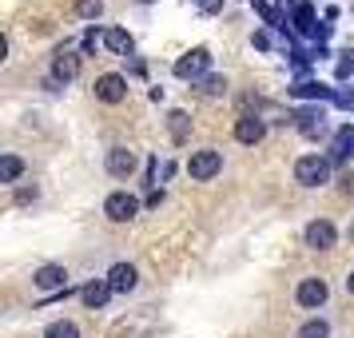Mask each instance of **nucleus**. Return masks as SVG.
I'll return each instance as SVG.
<instances>
[{
	"label": "nucleus",
	"instance_id": "a211bd4d",
	"mask_svg": "<svg viewBox=\"0 0 354 338\" xmlns=\"http://www.w3.org/2000/svg\"><path fill=\"white\" fill-rule=\"evenodd\" d=\"M20 176H24V160L20 156H4L0 160V183H17Z\"/></svg>",
	"mask_w": 354,
	"mask_h": 338
},
{
	"label": "nucleus",
	"instance_id": "f8f14e48",
	"mask_svg": "<svg viewBox=\"0 0 354 338\" xmlns=\"http://www.w3.org/2000/svg\"><path fill=\"white\" fill-rule=\"evenodd\" d=\"M354 160V128L351 124H342L335 131V144H330V163H346Z\"/></svg>",
	"mask_w": 354,
	"mask_h": 338
},
{
	"label": "nucleus",
	"instance_id": "cd10ccee",
	"mask_svg": "<svg viewBox=\"0 0 354 338\" xmlns=\"http://www.w3.org/2000/svg\"><path fill=\"white\" fill-rule=\"evenodd\" d=\"M255 48H271V36H267V32H255Z\"/></svg>",
	"mask_w": 354,
	"mask_h": 338
},
{
	"label": "nucleus",
	"instance_id": "aec40b11",
	"mask_svg": "<svg viewBox=\"0 0 354 338\" xmlns=\"http://www.w3.org/2000/svg\"><path fill=\"white\" fill-rule=\"evenodd\" d=\"M299 131H303V135H319L322 131V112H315V108L299 112Z\"/></svg>",
	"mask_w": 354,
	"mask_h": 338
},
{
	"label": "nucleus",
	"instance_id": "dca6fc26",
	"mask_svg": "<svg viewBox=\"0 0 354 338\" xmlns=\"http://www.w3.org/2000/svg\"><path fill=\"white\" fill-rule=\"evenodd\" d=\"M104 44H108L115 56H131V48H136L131 32H124V28H108V32H104Z\"/></svg>",
	"mask_w": 354,
	"mask_h": 338
},
{
	"label": "nucleus",
	"instance_id": "423d86ee",
	"mask_svg": "<svg viewBox=\"0 0 354 338\" xmlns=\"http://www.w3.org/2000/svg\"><path fill=\"white\" fill-rule=\"evenodd\" d=\"M96 100H104V104H124L128 100V80L120 72H104L96 80Z\"/></svg>",
	"mask_w": 354,
	"mask_h": 338
},
{
	"label": "nucleus",
	"instance_id": "9d476101",
	"mask_svg": "<svg viewBox=\"0 0 354 338\" xmlns=\"http://www.w3.org/2000/svg\"><path fill=\"white\" fill-rule=\"evenodd\" d=\"M290 20H295V28H299L303 36H319V40H322V36L330 32L326 24H319V20H315V8H310L306 0H299V4H295V17H290Z\"/></svg>",
	"mask_w": 354,
	"mask_h": 338
},
{
	"label": "nucleus",
	"instance_id": "6ab92c4d",
	"mask_svg": "<svg viewBox=\"0 0 354 338\" xmlns=\"http://www.w3.org/2000/svg\"><path fill=\"white\" fill-rule=\"evenodd\" d=\"M167 131H171V140H176V144H183V140H187V131H192L187 112H171V115H167Z\"/></svg>",
	"mask_w": 354,
	"mask_h": 338
},
{
	"label": "nucleus",
	"instance_id": "5701e85b",
	"mask_svg": "<svg viewBox=\"0 0 354 338\" xmlns=\"http://www.w3.org/2000/svg\"><path fill=\"white\" fill-rule=\"evenodd\" d=\"M76 12H80L84 20H96L100 12H104V0H76Z\"/></svg>",
	"mask_w": 354,
	"mask_h": 338
},
{
	"label": "nucleus",
	"instance_id": "b1692460",
	"mask_svg": "<svg viewBox=\"0 0 354 338\" xmlns=\"http://www.w3.org/2000/svg\"><path fill=\"white\" fill-rule=\"evenodd\" d=\"M354 72V52H342V60H338V80H346Z\"/></svg>",
	"mask_w": 354,
	"mask_h": 338
},
{
	"label": "nucleus",
	"instance_id": "2eb2a0df",
	"mask_svg": "<svg viewBox=\"0 0 354 338\" xmlns=\"http://www.w3.org/2000/svg\"><path fill=\"white\" fill-rule=\"evenodd\" d=\"M115 290H112V283L108 279H96V283H88V287L80 290V299H84V306H92V310H100V306L112 299Z\"/></svg>",
	"mask_w": 354,
	"mask_h": 338
},
{
	"label": "nucleus",
	"instance_id": "0eeeda50",
	"mask_svg": "<svg viewBox=\"0 0 354 338\" xmlns=\"http://www.w3.org/2000/svg\"><path fill=\"white\" fill-rule=\"evenodd\" d=\"M338 239V231L330 219H315V223H306V247H315V251H330Z\"/></svg>",
	"mask_w": 354,
	"mask_h": 338
},
{
	"label": "nucleus",
	"instance_id": "412c9836",
	"mask_svg": "<svg viewBox=\"0 0 354 338\" xmlns=\"http://www.w3.org/2000/svg\"><path fill=\"white\" fill-rule=\"evenodd\" d=\"M299 338H330V322L326 319H310L299 326Z\"/></svg>",
	"mask_w": 354,
	"mask_h": 338
},
{
	"label": "nucleus",
	"instance_id": "bb28decb",
	"mask_svg": "<svg viewBox=\"0 0 354 338\" xmlns=\"http://www.w3.org/2000/svg\"><path fill=\"white\" fill-rule=\"evenodd\" d=\"M96 44H100V32H96V28H92V32H88V36H84V48H88V52H92V48H96Z\"/></svg>",
	"mask_w": 354,
	"mask_h": 338
},
{
	"label": "nucleus",
	"instance_id": "4be33fe9",
	"mask_svg": "<svg viewBox=\"0 0 354 338\" xmlns=\"http://www.w3.org/2000/svg\"><path fill=\"white\" fill-rule=\"evenodd\" d=\"M44 338H80V330H76V322H48V330H44Z\"/></svg>",
	"mask_w": 354,
	"mask_h": 338
},
{
	"label": "nucleus",
	"instance_id": "ddd939ff",
	"mask_svg": "<svg viewBox=\"0 0 354 338\" xmlns=\"http://www.w3.org/2000/svg\"><path fill=\"white\" fill-rule=\"evenodd\" d=\"M131 171H136V156H131L128 147H112V151H108V176L128 179Z\"/></svg>",
	"mask_w": 354,
	"mask_h": 338
},
{
	"label": "nucleus",
	"instance_id": "393cba45",
	"mask_svg": "<svg viewBox=\"0 0 354 338\" xmlns=\"http://www.w3.org/2000/svg\"><path fill=\"white\" fill-rule=\"evenodd\" d=\"M223 88H227V80H223V76H207V80H203V92H211V96H219Z\"/></svg>",
	"mask_w": 354,
	"mask_h": 338
},
{
	"label": "nucleus",
	"instance_id": "c756f323",
	"mask_svg": "<svg viewBox=\"0 0 354 338\" xmlns=\"http://www.w3.org/2000/svg\"><path fill=\"white\" fill-rule=\"evenodd\" d=\"M259 4H263V0H259Z\"/></svg>",
	"mask_w": 354,
	"mask_h": 338
},
{
	"label": "nucleus",
	"instance_id": "1a4fd4ad",
	"mask_svg": "<svg viewBox=\"0 0 354 338\" xmlns=\"http://www.w3.org/2000/svg\"><path fill=\"white\" fill-rule=\"evenodd\" d=\"M263 135H267V124H263L259 115H239V120H235V140H239V144L255 147V144H263Z\"/></svg>",
	"mask_w": 354,
	"mask_h": 338
},
{
	"label": "nucleus",
	"instance_id": "7ed1b4c3",
	"mask_svg": "<svg viewBox=\"0 0 354 338\" xmlns=\"http://www.w3.org/2000/svg\"><path fill=\"white\" fill-rule=\"evenodd\" d=\"M104 215H108L112 223H128V219L140 215V199L128 195V191H112L108 199H104Z\"/></svg>",
	"mask_w": 354,
	"mask_h": 338
},
{
	"label": "nucleus",
	"instance_id": "f03ea898",
	"mask_svg": "<svg viewBox=\"0 0 354 338\" xmlns=\"http://www.w3.org/2000/svg\"><path fill=\"white\" fill-rule=\"evenodd\" d=\"M223 171V156L215 151V147H203V151H192V160H187V176L195 183H203V179H215Z\"/></svg>",
	"mask_w": 354,
	"mask_h": 338
},
{
	"label": "nucleus",
	"instance_id": "6e6552de",
	"mask_svg": "<svg viewBox=\"0 0 354 338\" xmlns=\"http://www.w3.org/2000/svg\"><path fill=\"white\" fill-rule=\"evenodd\" d=\"M32 287L36 290H68V271L60 263H44V267L32 274Z\"/></svg>",
	"mask_w": 354,
	"mask_h": 338
},
{
	"label": "nucleus",
	"instance_id": "4468645a",
	"mask_svg": "<svg viewBox=\"0 0 354 338\" xmlns=\"http://www.w3.org/2000/svg\"><path fill=\"white\" fill-rule=\"evenodd\" d=\"M80 76V56H72V52H56V60H52V80H76Z\"/></svg>",
	"mask_w": 354,
	"mask_h": 338
},
{
	"label": "nucleus",
	"instance_id": "c85d7f7f",
	"mask_svg": "<svg viewBox=\"0 0 354 338\" xmlns=\"http://www.w3.org/2000/svg\"><path fill=\"white\" fill-rule=\"evenodd\" d=\"M346 290H351V294H354V271H351V279H346Z\"/></svg>",
	"mask_w": 354,
	"mask_h": 338
},
{
	"label": "nucleus",
	"instance_id": "39448f33",
	"mask_svg": "<svg viewBox=\"0 0 354 338\" xmlns=\"http://www.w3.org/2000/svg\"><path fill=\"white\" fill-rule=\"evenodd\" d=\"M295 299H299V306H306V310H319V306L330 299V287H326V279H303L299 290H295Z\"/></svg>",
	"mask_w": 354,
	"mask_h": 338
},
{
	"label": "nucleus",
	"instance_id": "9b49d317",
	"mask_svg": "<svg viewBox=\"0 0 354 338\" xmlns=\"http://www.w3.org/2000/svg\"><path fill=\"white\" fill-rule=\"evenodd\" d=\"M108 283H112L115 294H128V290H136V283H140V271H136L131 263H115L112 271H108Z\"/></svg>",
	"mask_w": 354,
	"mask_h": 338
},
{
	"label": "nucleus",
	"instance_id": "20e7f679",
	"mask_svg": "<svg viewBox=\"0 0 354 338\" xmlns=\"http://www.w3.org/2000/svg\"><path fill=\"white\" fill-rule=\"evenodd\" d=\"M207 68H211V52L207 48H192L187 56H179L176 60V76L179 80H199Z\"/></svg>",
	"mask_w": 354,
	"mask_h": 338
},
{
	"label": "nucleus",
	"instance_id": "f257e3e1",
	"mask_svg": "<svg viewBox=\"0 0 354 338\" xmlns=\"http://www.w3.org/2000/svg\"><path fill=\"white\" fill-rule=\"evenodd\" d=\"M295 179L303 183V187H319L330 179V156H303V160L295 163Z\"/></svg>",
	"mask_w": 354,
	"mask_h": 338
},
{
	"label": "nucleus",
	"instance_id": "f3484780",
	"mask_svg": "<svg viewBox=\"0 0 354 338\" xmlns=\"http://www.w3.org/2000/svg\"><path fill=\"white\" fill-rule=\"evenodd\" d=\"M290 92H295L299 100H330L335 96V92H330L326 84H319V80H303V84H295Z\"/></svg>",
	"mask_w": 354,
	"mask_h": 338
},
{
	"label": "nucleus",
	"instance_id": "a878e982",
	"mask_svg": "<svg viewBox=\"0 0 354 338\" xmlns=\"http://www.w3.org/2000/svg\"><path fill=\"white\" fill-rule=\"evenodd\" d=\"M36 195H40V187H20V191H17V199H20V203H32Z\"/></svg>",
	"mask_w": 354,
	"mask_h": 338
}]
</instances>
